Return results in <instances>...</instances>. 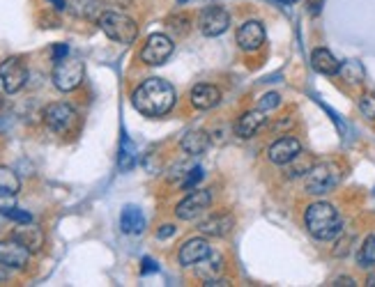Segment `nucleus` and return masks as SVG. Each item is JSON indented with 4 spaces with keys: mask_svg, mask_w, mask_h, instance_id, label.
I'll return each mask as SVG.
<instances>
[{
    "mask_svg": "<svg viewBox=\"0 0 375 287\" xmlns=\"http://www.w3.org/2000/svg\"><path fill=\"white\" fill-rule=\"evenodd\" d=\"M131 104L145 117H161L175 106V90L164 78H148L131 92Z\"/></svg>",
    "mask_w": 375,
    "mask_h": 287,
    "instance_id": "nucleus-1",
    "label": "nucleus"
},
{
    "mask_svg": "<svg viewBox=\"0 0 375 287\" xmlns=\"http://www.w3.org/2000/svg\"><path fill=\"white\" fill-rule=\"evenodd\" d=\"M306 230L318 241H332L343 232V220L332 202H313L304 214Z\"/></svg>",
    "mask_w": 375,
    "mask_h": 287,
    "instance_id": "nucleus-2",
    "label": "nucleus"
},
{
    "mask_svg": "<svg viewBox=\"0 0 375 287\" xmlns=\"http://www.w3.org/2000/svg\"><path fill=\"white\" fill-rule=\"evenodd\" d=\"M99 28L108 40L117 44H134L138 37V26L134 19L120 12H104L99 17Z\"/></svg>",
    "mask_w": 375,
    "mask_h": 287,
    "instance_id": "nucleus-3",
    "label": "nucleus"
},
{
    "mask_svg": "<svg viewBox=\"0 0 375 287\" xmlns=\"http://www.w3.org/2000/svg\"><path fill=\"white\" fill-rule=\"evenodd\" d=\"M338 182H341V168L332 164V161H327V164L308 168L304 177V191L311 195H325L338 186Z\"/></svg>",
    "mask_w": 375,
    "mask_h": 287,
    "instance_id": "nucleus-4",
    "label": "nucleus"
},
{
    "mask_svg": "<svg viewBox=\"0 0 375 287\" xmlns=\"http://www.w3.org/2000/svg\"><path fill=\"white\" fill-rule=\"evenodd\" d=\"M83 62L76 58H65V60L56 62L53 67V85L60 92H72L83 83Z\"/></svg>",
    "mask_w": 375,
    "mask_h": 287,
    "instance_id": "nucleus-5",
    "label": "nucleus"
},
{
    "mask_svg": "<svg viewBox=\"0 0 375 287\" xmlns=\"http://www.w3.org/2000/svg\"><path fill=\"white\" fill-rule=\"evenodd\" d=\"M76 110L69 104H62V101H56V104H49L44 110V124L53 131V134H69L72 129L76 127Z\"/></svg>",
    "mask_w": 375,
    "mask_h": 287,
    "instance_id": "nucleus-6",
    "label": "nucleus"
},
{
    "mask_svg": "<svg viewBox=\"0 0 375 287\" xmlns=\"http://www.w3.org/2000/svg\"><path fill=\"white\" fill-rule=\"evenodd\" d=\"M173 55V40L164 33H154L145 40L141 49V60L150 67H157V64H164L168 58Z\"/></svg>",
    "mask_w": 375,
    "mask_h": 287,
    "instance_id": "nucleus-7",
    "label": "nucleus"
},
{
    "mask_svg": "<svg viewBox=\"0 0 375 287\" xmlns=\"http://www.w3.org/2000/svg\"><path fill=\"white\" fill-rule=\"evenodd\" d=\"M210 205H212L210 191L208 189H196V191H191L185 200L178 202L175 214H178V218H182V220H196L210 209Z\"/></svg>",
    "mask_w": 375,
    "mask_h": 287,
    "instance_id": "nucleus-8",
    "label": "nucleus"
},
{
    "mask_svg": "<svg viewBox=\"0 0 375 287\" xmlns=\"http://www.w3.org/2000/svg\"><path fill=\"white\" fill-rule=\"evenodd\" d=\"M28 80V67L21 58H7L0 62V83H3L5 92H19Z\"/></svg>",
    "mask_w": 375,
    "mask_h": 287,
    "instance_id": "nucleus-9",
    "label": "nucleus"
},
{
    "mask_svg": "<svg viewBox=\"0 0 375 287\" xmlns=\"http://www.w3.org/2000/svg\"><path fill=\"white\" fill-rule=\"evenodd\" d=\"M228 26H231V17H228V12L219 5L205 7L201 12V17H198V31H201L205 37L224 35L228 31Z\"/></svg>",
    "mask_w": 375,
    "mask_h": 287,
    "instance_id": "nucleus-10",
    "label": "nucleus"
},
{
    "mask_svg": "<svg viewBox=\"0 0 375 287\" xmlns=\"http://www.w3.org/2000/svg\"><path fill=\"white\" fill-rule=\"evenodd\" d=\"M297 157H301V143L292 136L278 138L267 147V159L276 166H288Z\"/></svg>",
    "mask_w": 375,
    "mask_h": 287,
    "instance_id": "nucleus-11",
    "label": "nucleus"
},
{
    "mask_svg": "<svg viewBox=\"0 0 375 287\" xmlns=\"http://www.w3.org/2000/svg\"><path fill=\"white\" fill-rule=\"evenodd\" d=\"M28 257H31V251L14 237L0 241V264L5 269H24L28 264Z\"/></svg>",
    "mask_w": 375,
    "mask_h": 287,
    "instance_id": "nucleus-12",
    "label": "nucleus"
},
{
    "mask_svg": "<svg viewBox=\"0 0 375 287\" xmlns=\"http://www.w3.org/2000/svg\"><path fill=\"white\" fill-rule=\"evenodd\" d=\"M212 253L210 248V241L205 237H194L182 244L180 253H178V262L182 264V267H196L198 262L205 260Z\"/></svg>",
    "mask_w": 375,
    "mask_h": 287,
    "instance_id": "nucleus-13",
    "label": "nucleus"
},
{
    "mask_svg": "<svg viewBox=\"0 0 375 287\" xmlns=\"http://www.w3.org/2000/svg\"><path fill=\"white\" fill-rule=\"evenodd\" d=\"M238 44L247 53H256L265 44V28L260 21H244L238 31Z\"/></svg>",
    "mask_w": 375,
    "mask_h": 287,
    "instance_id": "nucleus-14",
    "label": "nucleus"
},
{
    "mask_svg": "<svg viewBox=\"0 0 375 287\" xmlns=\"http://www.w3.org/2000/svg\"><path fill=\"white\" fill-rule=\"evenodd\" d=\"M233 227H235V216L231 211H217V214L203 218L198 230L208 234V237H226V234L233 232Z\"/></svg>",
    "mask_w": 375,
    "mask_h": 287,
    "instance_id": "nucleus-15",
    "label": "nucleus"
},
{
    "mask_svg": "<svg viewBox=\"0 0 375 287\" xmlns=\"http://www.w3.org/2000/svg\"><path fill=\"white\" fill-rule=\"evenodd\" d=\"M189 99H191V106H194V108H198V110H210V108L219 106V101H222V92H219L217 85L198 83V85L191 87Z\"/></svg>",
    "mask_w": 375,
    "mask_h": 287,
    "instance_id": "nucleus-16",
    "label": "nucleus"
},
{
    "mask_svg": "<svg viewBox=\"0 0 375 287\" xmlns=\"http://www.w3.org/2000/svg\"><path fill=\"white\" fill-rule=\"evenodd\" d=\"M12 237L21 241L28 251L31 253H38L42 251V246H44V232H42V227H38L31 220V223H19L17 230L12 232Z\"/></svg>",
    "mask_w": 375,
    "mask_h": 287,
    "instance_id": "nucleus-17",
    "label": "nucleus"
},
{
    "mask_svg": "<svg viewBox=\"0 0 375 287\" xmlns=\"http://www.w3.org/2000/svg\"><path fill=\"white\" fill-rule=\"evenodd\" d=\"M265 120H267V117H265V110H260V108L249 110V113H244L238 122H235V134L240 138H251L262 129Z\"/></svg>",
    "mask_w": 375,
    "mask_h": 287,
    "instance_id": "nucleus-18",
    "label": "nucleus"
},
{
    "mask_svg": "<svg viewBox=\"0 0 375 287\" xmlns=\"http://www.w3.org/2000/svg\"><path fill=\"white\" fill-rule=\"evenodd\" d=\"M311 64L322 76H336L338 69H341V62H338L332 51L327 49H315L311 53Z\"/></svg>",
    "mask_w": 375,
    "mask_h": 287,
    "instance_id": "nucleus-19",
    "label": "nucleus"
},
{
    "mask_svg": "<svg viewBox=\"0 0 375 287\" xmlns=\"http://www.w3.org/2000/svg\"><path fill=\"white\" fill-rule=\"evenodd\" d=\"M120 230L124 234H141L145 230V216L143 211L129 205V207L122 209V216H120Z\"/></svg>",
    "mask_w": 375,
    "mask_h": 287,
    "instance_id": "nucleus-20",
    "label": "nucleus"
},
{
    "mask_svg": "<svg viewBox=\"0 0 375 287\" xmlns=\"http://www.w3.org/2000/svg\"><path fill=\"white\" fill-rule=\"evenodd\" d=\"M180 147L189 154V157H196V154H203V152L210 147V134H208V131H203V129H194V131H189V134H187L185 138H182Z\"/></svg>",
    "mask_w": 375,
    "mask_h": 287,
    "instance_id": "nucleus-21",
    "label": "nucleus"
},
{
    "mask_svg": "<svg viewBox=\"0 0 375 287\" xmlns=\"http://www.w3.org/2000/svg\"><path fill=\"white\" fill-rule=\"evenodd\" d=\"M222 267H224V257L219 253H210L205 260H201L196 264V271L205 278V281H208V278H215V274H219Z\"/></svg>",
    "mask_w": 375,
    "mask_h": 287,
    "instance_id": "nucleus-22",
    "label": "nucleus"
},
{
    "mask_svg": "<svg viewBox=\"0 0 375 287\" xmlns=\"http://www.w3.org/2000/svg\"><path fill=\"white\" fill-rule=\"evenodd\" d=\"M357 264L364 269H369L375 264V234H369L362 246H359V253H357Z\"/></svg>",
    "mask_w": 375,
    "mask_h": 287,
    "instance_id": "nucleus-23",
    "label": "nucleus"
},
{
    "mask_svg": "<svg viewBox=\"0 0 375 287\" xmlns=\"http://www.w3.org/2000/svg\"><path fill=\"white\" fill-rule=\"evenodd\" d=\"M21 191V182L17 177V173L7 166H0V193H14L17 195Z\"/></svg>",
    "mask_w": 375,
    "mask_h": 287,
    "instance_id": "nucleus-24",
    "label": "nucleus"
},
{
    "mask_svg": "<svg viewBox=\"0 0 375 287\" xmlns=\"http://www.w3.org/2000/svg\"><path fill=\"white\" fill-rule=\"evenodd\" d=\"M120 171H131L136 166V147L131 145V141L127 136L122 138V145H120V161H117Z\"/></svg>",
    "mask_w": 375,
    "mask_h": 287,
    "instance_id": "nucleus-25",
    "label": "nucleus"
},
{
    "mask_svg": "<svg viewBox=\"0 0 375 287\" xmlns=\"http://www.w3.org/2000/svg\"><path fill=\"white\" fill-rule=\"evenodd\" d=\"M343 80H348V83H362L364 80V67L359 64L357 60H348L341 64V69H338Z\"/></svg>",
    "mask_w": 375,
    "mask_h": 287,
    "instance_id": "nucleus-26",
    "label": "nucleus"
},
{
    "mask_svg": "<svg viewBox=\"0 0 375 287\" xmlns=\"http://www.w3.org/2000/svg\"><path fill=\"white\" fill-rule=\"evenodd\" d=\"M359 110H362L364 117H369V120H375V92L362 94V99H359Z\"/></svg>",
    "mask_w": 375,
    "mask_h": 287,
    "instance_id": "nucleus-27",
    "label": "nucleus"
},
{
    "mask_svg": "<svg viewBox=\"0 0 375 287\" xmlns=\"http://www.w3.org/2000/svg\"><path fill=\"white\" fill-rule=\"evenodd\" d=\"M278 104H281V94L278 92H267L260 101V110H274Z\"/></svg>",
    "mask_w": 375,
    "mask_h": 287,
    "instance_id": "nucleus-28",
    "label": "nucleus"
},
{
    "mask_svg": "<svg viewBox=\"0 0 375 287\" xmlns=\"http://www.w3.org/2000/svg\"><path fill=\"white\" fill-rule=\"evenodd\" d=\"M5 216L10 218V220H17V223H31V220H33L28 211H21V209H17V207L7 209V211H5Z\"/></svg>",
    "mask_w": 375,
    "mask_h": 287,
    "instance_id": "nucleus-29",
    "label": "nucleus"
},
{
    "mask_svg": "<svg viewBox=\"0 0 375 287\" xmlns=\"http://www.w3.org/2000/svg\"><path fill=\"white\" fill-rule=\"evenodd\" d=\"M201 180H203V168H194V171H189V177L185 180L182 186H185L187 191H191Z\"/></svg>",
    "mask_w": 375,
    "mask_h": 287,
    "instance_id": "nucleus-30",
    "label": "nucleus"
},
{
    "mask_svg": "<svg viewBox=\"0 0 375 287\" xmlns=\"http://www.w3.org/2000/svg\"><path fill=\"white\" fill-rule=\"evenodd\" d=\"M14 207V193H0V214Z\"/></svg>",
    "mask_w": 375,
    "mask_h": 287,
    "instance_id": "nucleus-31",
    "label": "nucleus"
},
{
    "mask_svg": "<svg viewBox=\"0 0 375 287\" xmlns=\"http://www.w3.org/2000/svg\"><path fill=\"white\" fill-rule=\"evenodd\" d=\"M175 232H178V227L171 225V223H166V225H161L159 230H157V239H168V237H173Z\"/></svg>",
    "mask_w": 375,
    "mask_h": 287,
    "instance_id": "nucleus-32",
    "label": "nucleus"
},
{
    "mask_svg": "<svg viewBox=\"0 0 375 287\" xmlns=\"http://www.w3.org/2000/svg\"><path fill=\"white\" fill-rule=\"evenodd\" d=\"M67 53H69V46H67V44H56V49H53V60H56V62H60V60H65V58H67Z\"/></svg>",
    "mask_w": 375,
    "mask_h": 287,
    "instance_id": "nucleus-33",
    "label": "nucleus"
},
{
    "mask_svg": "<svg viewBox=\"0 0 375 287\" xmlns=\"http://www.w3.org/2000/svg\"><path fill=\"white\" fill-rule=\"evenodd\" d=\"M332 285H336V287H338V285H345V287H355L357 283H355V281H352V278H350V276H341V278H336V281H334Z\"/></svg>",
    "mask_w": 375,
    "mask_h": 287,
    "instance_id": "nucleus-34",
    "label": "nucleus"
},
{
    "mask_svg": "<svg viewBox=\"0 0 375 287\" xmlns=\"http://www.w3.org/2000/svg\"><path fill=\"white\" fill-rule=\"evenodd\" d=\"M143 264H145V267H143V274H150V271H157V264H154V262L150 260V257H145Z\"/></svg>",
    "mask_w": 375,
    "mask_h": 287,
    "instance_id": "nucleus-35",
    "label": "nucleus"
},
{
    "mask_svg": "<svg viewBox=\"0 0 375 287\" xmlns=\"http://www.w3.org/2000/svg\"><path fill=\"white\" fill-rule=\"evenodd\" d=\"M203 285L205 287H222V285H228V281H215V278H208Z\"/></svg>",
    "mask_w": 375,
    "mask_h": 287,
    "instance_id": "nucleus-36",
    "label": "nucleus"
},
{
    "mask_svg": "<svg viewBox=\"0 0 375 287\" xmlns=\"http://www.w3.org/2000/svg\"><path fill=\"white\" fill-rule=\"evenodd\" d=\"M322 7V0H311V14H318Z\"/></svg>",
    "mask_w": 375,
    "mask_h": 287,
    "instance_id": "nucleus-37",
    "label": "nucleus"
},
{
    "mask_svg": "<svg viewBox=\"0 0 375 287\" xmlns=\"http://www.w3.org/2000/svg\"><path fill=\"white\" fill-rule=\"evenodd\" d=\"M49 3H53L56 10H65L67 7V0H49Z\"/></svg>",
    "mask_w": 375,
    "mask_h": 287,
    "instance_id": "nucleus-38",
    "label": "nucleus"
},
{
    "mask_svg": "<svg viewBox=\"0 0 375 287\" xmlns=\"http://www.w3.org/2000/svg\"><path fill=\"white\" fill-rule=\"evenodd\" d=\"M366 285H369V287H375V269L371 271L369 276H366Z\"/></svg>",
    "mask_w": 375,
    "mask_h": 287,
    "instance_id": "nucleus-39",
    "label": "nucleus"
},
{
    "mask_svg": "<svg viewBox=\"0 0 375 287\" xmlns=\"http://www.w3.org/2000/svg\"><path fill=\"white\" fill-rule=\"evenodd\" d=\"M276 3H281V5H295V3H299V0H276Z\"/></svg>",
    "mask_w": 375,
    "mask_h": 287,
    "instance_id": "nucleus-40",
    "label": "nucleus"
},
{
    "mask_svg": "<svg viewBox=\"0 0 375 287\" xmlns=\"http://www.w3.org/2000/svg\"><path fill=\"white\" fill-rule=\"evenodd\" d=\"M0 269H5V267H3V264H0ZM5 276H7V274H5V271H0V281H5Z\"/></svg>",
    "mask_w": 375,
    "mask_h": 287,
    "instance_id": "nucleus-41",
    "label": "nucleus"
},
{
    "mask_svg": "<svg viewBox=\"0 0 375 287\" xmlns=\"http://www.w3.org/2000/svg\"><path fill=\"white\" fill-rule=\"evenodd\" d=\"M178 3H187V0H178Z\"/></svg>",
    "mask_w": 375,
    "mask_h": 287,
    "instance_id": "nucleus-42",
    "label": "nucleus"
}]
</instances>
